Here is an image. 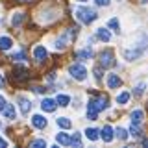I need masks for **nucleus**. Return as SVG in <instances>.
Instances as JSON below:
<instances>
[{
  "label": "nucleus",
  "instance_id": "nucleus-1",
  "mask_svg": "<svg viewBox=\"0 0 148 148\" xmlns=\"http://www.w3.org/2000/svg\"><path fill=\"white\" fill-rule=\"evenodd\" d=\"M108 108V98L106 96H98V98H91L89 104H87V119L96 120L98 119V113L104 111Z\"/></svg>",
  "mask_w": 148,
  "mask_h": 148
},
{
  "label": "nucleus",
  "instance_id": "nucleus-2",
  "mask_svg": "<svg viewBox=\"0 0 148 148\" xmlns=\"http://www.w3.org/2000/svg\"><path fill=\"white\" fill-rule=\"evenodd\" d=\"M74 15H76V18L80 22H83V24H91L92 21H96V18H98L96 11H92L91 8H78L76 11H74Z\"/></svg>",
  "mask_w": 148,
  "mask_h": 148
},
{
  "label": "nucleus",
  "instance_id": "nucleus-3",
  "mask_svg": "<svg viewBox=\"0 0 148 148\" xmlns=\"http://www.w3.org/2000/svg\"><path fill=\"white\" fill-rule=\"evenodd\" d=\"M69 72H71V76L74 78V80H78V82H83L87 78V69L83 67L82 63H74L69 67Z\"/></svg>",
  "mask_w": 148,
  "mask_h": 148
},
{
  "label": "nucleus",
  "instance_id": "nucleus-4",
  "mask_svg": "<svg viewBox=\"0 0 148 148\" xmlns=\"http://www.w3.org/2000/svg\"><path fill=\"white\" fill-rule=\"evenodd\" d=\"M100 65H102L104 69H108V67H113V65H115L113 54H111L109 50H104V52L100 54Z\"/></svg>",
  "mask_w": 148,
  "mask_h": 148
},
{
  "label": "nucleus",
  "instance_id": "nucleus-5",
  "mask_svg": "<svg viewBox=\"0 0 148 148\" xmlns=\"http://www.w3.org/2000/svg\"><path fill=\"white\" fill-rule=\"evenodd\" d=\"M56 108H58V104H56V100H52V98H45L43 102H41V109L46 111V113L56 111Z\"/></svg>",
  "mask_w": 148,
  "mask_h": 148
},
{
  "label": "nucleus",
  "instance_id": "nucleus-6",
  "mask_svg": "<svg viewBox=\"0 0 148 148\" xmlns=\"http://www.w3.org/2000/svg\"><path fill=\"white\" fill-rule=\"evenodd\" d=\"M100 137L104 139V143H111V141H113V137H115L113 128H111V126H104V128L100 130Z\"/></svg>",
  "mask_w": 148,
  "mask_h": 148
},
{
  "label": "nucleus",
  "instance_id": "nucleus-7",
  "mask_svg": "<svg viewBox=\"0 0 148 148\" xmlns=\"http://www.w3.org/2000/svg\"><path fill=\"white\" fill-rule=\"evenodd\" d=\"M46 56H48V50L45 48V46H35L34 48V59H37V61H43V59H46Z\"/></svg>",
  "mask_w": 148,
  "mask_h": 148
},
{
  "label": "nucleus",
  "instance_id": "nucleus-8",
  "mask_svg": "<svg viewBox=\"0 0 148 148\" xmlns=\"http://www.w3.org/2000/svg\"><path fill=\"white\" fill-rule=\"evenodd\" d=\"M122 85V80L117 76V74H109L108 76V87L109 89H117V87Z\"/></svg>",
  "mask_w": 148,
  "mask_h": 148
},
{
  "label": "nucleus",
  "instance_id": "nucleus-9",
  "mask_svg": "<svg viewBox=\"0 0 148 148\" xmlns=\"http://www.w3.org/2000/svg\"><path fill=\"white\" fill-rule=\"evenodd\" d=\"M2 113H4V119H8V120H13V119H15V115H17L13 104H8V102H6V106H4Z\"/></svg>",
  "mask_w": 148,
  "mask_h": 148
},
{
  "label": "nucleus",
  "instance_id": "nucleus-10",
  "mask_svg": "<svg viewBox=\"0 0 148 148\" xmlns=\"http://www.w3.org/2000/svg\"><path fill=\"white\" fill-rule=\"evenodd\" d=\"M96 37H98L100 41H104V43H109L111 41V34H109L108 28H98V30H96Z\"/></svg>",
  "mask_w": 148,
  "mask_h": 148
},
{
  "label": "nucleus",
  "instance_id": "nucleus-11",
  "mask_svg": "<svg viewBox=\"0 0 148 148\" xmlns=\"http://www.w3.org/2000/svg\"><path fill=\"white\" fill-rule=\"evenodd\" d=\"M32 124H34L35 128L43 130V128H46V119L43 115H34V117H32Z\"/></svg>",
  "mask_w": 148,
  "mask_h": 148
},
{
  "label": "nucleus",
  "instance_id": "nucleus-12",
  "mask_svg": "<svg viewBox=\"0 0 148 148\" xmlns=\"http://www.w3.org/2000/svg\"><path fill=\"white\" fill-rule=\"evenodd\" d=\"M18 106H21V113L22 115H28L32 109V102L28 98H18Z\"/></svg>",
  "mask_w": 148,
  "mask_h": 148
},
{
  "label": "nucleus",
  "instance_id": "nucleus-13",
  "mask_svg": "<svg viewBox=\"0 0 148 148\" xmlns=\"http://www.w3.org/2000/svg\"><path fill=\"white\" fill-rule=\"evenodd\" d=\"M11 46H13V39H11V37H8V35L0 37V50H9Z\"/></svg>",
  "mask_w": 148,
  "mask_h": 148
},
{
  "label": "nucleus",
  "instance_id": "nucleus-14",
  "mask_svg": "<svg viewBox=\"0 0 148 148\" xmlns=\"http://www.w3.org/2000/svg\"><path fill=\"white\" fill-rule=\"evenodd\" d=\"M143 119H145V113H143L141 109H135L132 111V124H141Z\"/></svg>",
  "mask_w": 148,
  "mask_h": 148
},
{
  "label": "nucleus",
  "instance_id": "nucleus-15",
  "mask_svg": "<svg viewBox=\"0 0 148 148\" xmlns=\"http://www.w3.org/2000/svg\"><path fill=\"white\" fill-rule=\"evenodd\" d=\"M85 137L89 139V141H96V139L100 137V132L96 128H87L85 130Z\"/></svg>",
  "mask_w": 148,
  "mask_h": 148
},
{
  "label": "nucleus",
  "instance_id": "nucleus-16",
  "mask_svg": "<svg viewBox=\"0 0 148 148\" xmlns=\"http://www.w3.org/2000/svg\"><path fill=\"white\" fill-rule=\"evenodd\" d=\"M141 52H143L141 48L139 50H126V52H124V58H126L128 61H133V59H137L139 56H141Z\"/></svg>",
  "mask_w": 148,
  "mask_h": 148
},
{
  "label": "nucleus",
  "instance_id": "nucleus-17",
  "mask_svg": "<svg viewBox=\"0 0 148 148\" xmlns=\"http://www.w3.org/2000/svg\"><path fill=\"white\" fill-rule=\"evenodd\" d=\"M56 104L61 106V108H65V106L71 104V96H69V95H58V98H56Z\"/></svg>",
  "mask_w": 148,
  "mask_h": 148
},
{
  "label": "nucleus",
  "instance_id": "nucleus-18",
  "mask_svg": "<svg viewBox=\"0 0 148 148\" xmlns=\"http://www.w3.org/2000/svg\"><path fill=\"white\" fill-rule=\"evenodd\" d=\"M56 141H58L59 145H63V146L71 145V137H69L67 133H58V135H56Z\"/></svg>",
  "mask_w": 148,
  "mask_h": 148
},
{
  "label": "nucleus",
  "instance_id": "nucleus-19",
  "mask_svg": "<svg viewBox=\"0 0 148 148\" xmlns=\"http://www.w3.org/2000/svg\"><path fill=\"white\" fill-rule=\"evenodd\" d=\"M56 122H58V126H59V128H63V130H69V128L72 126V122H71V120H69L67 117H59L58 120H56Z\"/></svg>",
  "mask_w": 148,
  "mask_h": 148
},
{
  "label": "nucleus",
  "instance_id": "nucleus-20",
  "mask_svg": "<svg viewBox=\"0 0 148 148\" xmlns=\"http://www.w3.org/2000/svg\"><path fill=\"white\" fill-rule=\"evenodd\" d=\"M78 59H91L92 58V50L91 48H85V50H80V52L76 54Z\"/></svg>",
  "mask_w": 148,
  "mask_h": 148
},
{
  "label": "nucleus",
  "instance_id": "nucleus-21",
  "mask_svg": "<svg viewBox=\"0 0 148 148\" xmlns=\"http://www.w3.org/2000/svg\"><path fill=\"white\" fill-rule=\"evenodd\" d=\"M130 135L135 137V139H139V137L143 135V130L139 128V124H132V128H130Z\"/></svg>",
  "mask_w": 148,
  "mask_h": 148
},
{
  "label": "nucleus",
  "instance_id": "nucleus-22",
  "mask_svg": "<svg viewBox=\"0 0 148 148\" xmlns=\"http://www.w3.org/2000/svg\"><path fill=\"white\" fill-rule=\"evenodd\" d=\"M22 22H24V15H22V13H15V15H13V18H11V24L13 26H21Z\"/></svg>",
  "mask_w": 148,
  "mask_h": 148
},
{
  "label": "nucleus",
  "instance_id": "nucleus-23",
  "mask_svg": "<svg viewBox=\"0 0 148 148\" xmlns=\"http://www.w3.org/2000/svg\"><path fill=\"white\" fill-rule=\"evenodd\" d=\"M128 100H130V92H126V91H122V92L117 96V104H120V106L128 104Z\"/></svg>",
  "mask_w": 148,
  "mask_h": 148
},
{
  "label": "nucleus",
  "instance_id": "nucleus-24",
  "mask_svg": "<svg viewBox=\"0 0 148 148\" xmlns=\"http://www.w3.org/2000/svg\"><path fill=\"white\" fill-rule=\"evenodd\" d=\"M115 135H117L120 141H126V139H128V132L124 128H117V130H115Z\"/></svg>",
  "mask_w": 148,
  "mask_h": 148
},
{
  "label": "nucleus",
  "instance_id": "nucleus-25",
  "mask_svg": "<svg viewBox=\"0 0 148 148\" xmlns=\"http://www.w3.org/2000/svg\"><path fill=\"white\" fill-rule=\"evenodd\" d=\"M108 26H109L113 32H117V34L120 32V24H119V21H117V18H111V21L108 22Z\"/></svg>",
  "mask_w": 148,
  "mask_h": 148
},
{
  "label": "nucleus",
  "instance_id": "nucleus-26",
  "mask_svg": "<svg viewBox=\"0 0 148 148\" xmlns=\"http://www.w3.org/2000/svg\"><path fill=\"white\" fill-rule=\"evenodd\" d=\"M71 145L72 146H80L82 145V135L80 133H74V135L71 137Z\"/></svg>",
  "mask_w": 148,
  "mask_h": 148
},
{
  "label": "nucleus",
  "instance_id": "nucleus-27",
  "mask_svg": "<svg viewBox=\"0 0 148 148\" xmlns=\"http://www.w3.org/2000/svg\"><path fill=\"white\" fill-rule=\"evenodd\" d=\"M26 74H28V71H26L24 67H17L15 69V76L21 78V80H22V78H26Z\"/></svg>",
  "mask_w": 148,
  "mask_h": 148
},
{
  "label": "nucleus",
  "instance_id": "nucleus-28",
  "mask_svg": "<svg viewBox=\"0 0 148 148\" xmlns=\"http://www.w3.org/2000/svg\"><path fill=\"white\" fill-rule=\"evenodd\" d=\"M145 89H146V83H139V85L135 87V91H133V95H135V96H141L143 92H145Z\"/></svg>",
  "mask_w": 148,
  "mask_h": 148
},
{
  "label": "nucleus",
  "instance_id": "nucleus-29",
  "mask_svg": "<svg viewBox=\"0 0 148 148\" xmlns=\"http://www.w3.org/2000/svg\"><path fill=\"white\" fill-rule=\"evenodd\" d=\"M11 59H15V61H22V59H24V52H22V50H21V52H15Z\"/></svg>",
  "mask_w": 148,
  "mask_h": 148
},
{
  "label": "nucleus",
  "instance_id": "nucleus-30",
  "mask_svg": "<svg viewBox=\"0 0 148 148\" xmlns=\"http://www.w3.org/2000/svg\"><path fill=\"white\" fill-rule=\"evenodd\" d=\"M32 146H46V141H43V139H39V141H34V143H32Z\"/></svg>",
  "mask_w": 148,
  "mask_h": 148
},
{
  "label": "nucleus",
  "instance_id": "nucleus-31",
  "mask_svg": "<svg viewBox=\"0 0 148 148\" xmlns=\"http://www.w3.org/2000/svg\"><path fill=\"white\" fill-rule=\"evenodd\" d=\"M96 6H109V0H95Z\"/></svg>",
  "mask_w": 148,
  "mask_h": 148
},
{
  "label": "nucleus",
  "instance_id": "nucleus-32",
  "mask_svg": "<svg viewBox=\"0 0 148 148\" xmlns=\"http://www.w3.org/2000/svg\"><path fill=\"white\" fill-rule=\"evenodd\" d=\"M95 76H96V80H100V78H102V69L100 67L95 69Z\"/></svg>",
  "mask_w": 148,
  "mask_h": 148
},
{
  "label": "nucleus",
  "instance_id": "nucleus-33",
  "mask_svg": "<svg viewBox=\"0 0 148 148\" xmlns=\"http://www.w3.org/2000/svg\"><path fill=\"white\" fill-rule=\"evenodd\" d=\"M4 106H6V98H4V96L0 95V111L4 109Z\"/></svg>",
  "mask_w": 148,
  "mask_h": 148
},
{
  "label": "nucleus",
  "instance_id": "nucleus-34",
  "mask_svg": "<svg viewBox=\"0 0 148 148\" xmlns=\"http://www.w3.org/2000/svg\"><path fill=\"white\" fill-rule=\"evenodd\" d=\"M6 146H8V141L4 137H0V148H6Z\"/></svg>",
  "mask_w": 148,
  "mask_h": 148
},
{
  "label": "nucleus",
  "instance_id": "nucleus-35",
  "mask_svg": "<svg viewBox=\"0 0 148 148\" xmlns=\"http://www.w3.org/2000/svg\"><path fill=\"white\" fill-rule=\"evenodd\" d=\"M4 87V78H2V74H0V89Z\"/></svg>",
  "mask_w": 148,
  "mask_h": 148
},
{
  "label": "nucleus",
  "instance_id": "nucleus-36",
  "mask_svg": "<svg viewBox=\"0 0 148 148\" xmlns=\"http://www.w3.org/2000/svg\"><path fill=\"white\" fill-rule=\"evenodd\" d=\"M145 146H148V139H146V141H145Z\"/></svg>",
  "mask_w": 148,
  "mask_h": 148
},
{
  "label": "nucleus",
  "instance_id": "nucleus-37",
  "mask_svg": "<svg viewBox=\"0 0 148 148\" xmlns=\"http://www.w3.org/2000/svg\"><path fill=\"white\" fill-rule=\"evenodd\" d=\"M139 2H143V4H145V2H148V0H139Z\"/></svg>",
  "mask_w": 148,
  "mask_h": 148
},
{
  "label": "nucleus",
  "instance_id": "nucleus-38",
  "mask_svg": "<svg viewBox=\"0 0 148 148\" xmlns=\"http://www.w3.org/2000/svg\"><path fill=\"white\" fill-rule=\"evenodd\" d=\"M78 2H87V0H78Z\"/></svg>",
  "mask_w": 148,
  "mask_h": 148
},
{
  "label": "nucleus",
  "instance_id": "nucleus-39",
  "mask_svg": "<svg viewBox=\"0 0 148 148\" xmlns=\"http://www.w3.org/2000/svg\"><path fill=\"white\" fill-rule=\"evenodd\" d=\"M0 126H2V122H0Z\"/></svg>",
  "mask_w": 148,
  "mask_h": 148
}]
</instances>
